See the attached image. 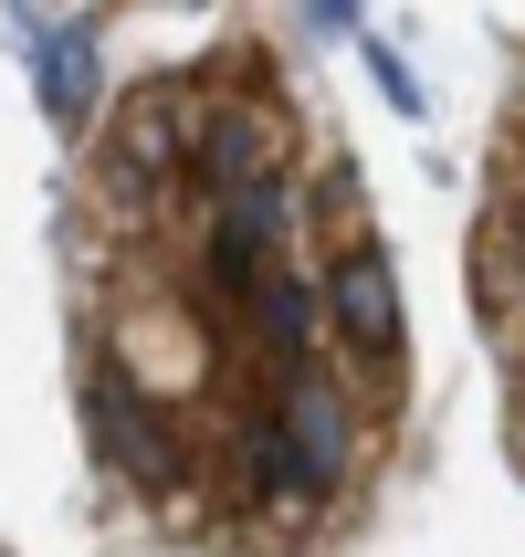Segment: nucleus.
<instances>
[{"label": "nucleus", "mask_w": 525, "mask_h": 557, "mask_svg": "<svg viewBox=\"0 0 525 557\" xmlns=\"http://www.w3.org/2000/svg\"><path fill=\"white\" fill-rule=\"evenodd\" d=\"M252 442H263V484H284V495H337L358 421H347V400L326 379H295V389H284V421L252 432Z\"/></svg>", "instance_id": "obj_1"}, {"label": "nucleus", "mask_w": 525, "mask_h": 557, "mask_svg": "<svg viewBox=\"0 0 525 557\" xmlns=\"http://www.w3.org/2000/svg\"><path fill=\"white\" fill-rule=\"evenodd\" d=\"M284 232H295V189H284V169H263V180H242V189H221L211 284H221V295H252V274H263V263H284Z\"/></svg>", "instance_id": "obj_2"}, {"label": "nucleus", "mask_w": 525, "mask_h": 557, "mask_svg": "<svg viewBox=\"0 0 525 557\" xmlns=\"http://www.w3.org/2000/svg\"><path fill=\"white\" fill-rule=\"evenodd\" d=\"M326 315H337V337L358 358H400V274H389V252H337L326 263Z\"/></svg>", "instance_id": "obj_3"}, {"label": "nucleus", "mask_w": 525, "mask_h": 557, "mask_svg": "<svg viewBox=\"0 0 525 557\" xmlns=\"http://www.w3.org/2000/svg\"><path fill=\"white\" fill-rule=\"evenodd\" d=\"M179 158H189L179 106H168V95H137L126 126H116V148H105V189H116V200H158V189L179 180Z\"/></svg>", "instance_id": "obj_4"}, {"label": "nucleus", "mask_w": 525, "mask_h": 557, "mask_svg": "<svg viewBox=\"0 0 525 557\" xmlns=\"http://www.w3.org/2000/svg\"><path fill=\"white\" fill-rule=\"evenodd\" d=\"M189 169H200V189H242V180H263L274 169V126L252 116V106H232V116H211L200 137H189Z\"/></svg>", "instance_id": "obj_5"}, {"label": "nucleus", "mask_w": 525, "mask_h": 557, "mask_svg": "<svg viewBox=\"0 0 525 557\" xmlns=\"http://www.w3.org/2000/svg\"><path fill=\"white\" fill-rule=\"evenodd\" d=\"M32 74H42V116H53V126H85L95 116V32L85 22L32 32Z\"/></svg>", "instance_id": "obj_6"}, {"label": "nucleus", "mask_w": 525, "mask_h": 557, "mask_svg": "<svg viewBox=\"0 0 525 557\" xmlns=\"http://www.w3.org/2000/svg\"><path fill=\"white\" fill-rule=\"evenodd\" d=\"M252 315H263V337H274L284 347V358H305V284H295V274H284V263H263V274H252Z\"/></svg>", "instance_id": "obj_7"}]
</instances>
